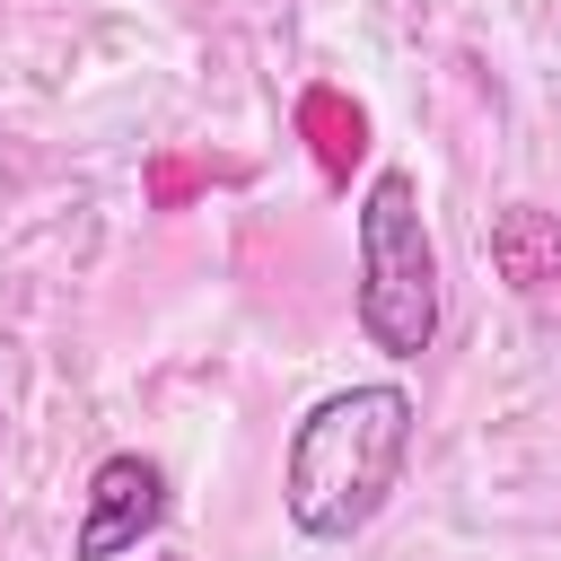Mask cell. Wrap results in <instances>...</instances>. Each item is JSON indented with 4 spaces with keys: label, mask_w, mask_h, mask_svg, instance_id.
Instances as JSON below:
<instances>
[{
    "label": "cell",
    "mask_w": 561,
    "mask_h": 561,
    "mask_svg": "<svg viewBox=\"0 0 561 561\" xmlns=\"http://www.w3.org/2000/svg\"><path fill=\"white\" fill-rule=\"evenodd\" d=\"M491 272L526 298V307H552L561 298V219L543 202H508L491 219Z\"/></svg>",
    "instance_id": "obj_4"
},
{
    "label": "cell",
    "mask_w": 561,
    "mask_h": 561,
    "mask_svg": "<svg viewBox=\"0 0 561 561\" xmlns=\"http://www.w3.org/2000/svg\"><path fill=\"white\" fill-rule=\"evenodd\" d=\"M421 438V403L403 377H368V386H333L298 412L289 447H280V508L307 543H351L386 517V500L403 491Z\"/></svg>",
    "instance_id": "obj_1"
},
{
    "label": "cell",
    "mask_w": 561,
    "mask_h": 561,
    "mask_svg": "<svg viewBox=\"0 0 561 561\" xmlns=\"http://www.w3.org/2000/svg\"><path fill=\"white\" fill-rule=\"evenodd\" d=\"M158 526H167V473H158V456L114 447V456H96V473H88V491H79L70 561H123V552H140Z\"/></svg>",
    "instance_id": "obj_3"
},
{
    "label": "cell",
    "mask_w": 561,
    "mask_h": 561,
    "mask_svg": "<svg viewBox=\"0 0 561 561\" xmlns=\"http://www.w3.org/2000/svg\"><path fill=\"white\" fill-rule=\"evenodd\" d=\"M351 245H359V280H351L359 342L386 351V359H421L438 342V237L421 219V175L412 167L368 175Z\"/></svg>",
    "instance_id": "obj_2"
}]
</instances>
